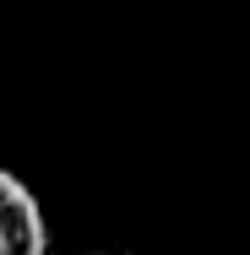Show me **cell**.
<instances>
[{"label":"cell","mask_w":250,"mask_h":255,"mask_svg":"<svg viewBox=\"0 0 250 255\" xmlns=\"http://www.w3.org/2000/svg\"><path fill=\"white\" fill-rule=\"evenodd\" d=\"M0 255H49V217L11 168H0Z\"/></svg>","instance_id":"6da1fadb"},{"label":"cell","mask_w":250,"mask_h":255,"mask_svg":"<svg viewBox=\"0 0 250 255\" xmlns=\"http://www.w3.org/2000/svg\"><path fill=\"white\" fill-rule=\"evenodd\" d=\"M87 255H109V250H87Z\"/></svg>","instance_id":"7a4b0ae2"}]
</instances>
